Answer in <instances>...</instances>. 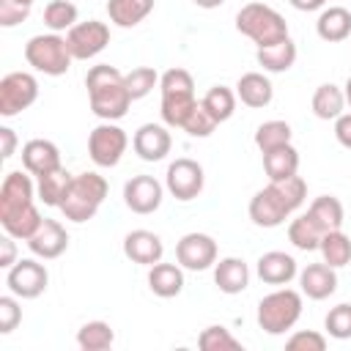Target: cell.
<instances>
[{
	"instance_id": "1",
	"label": "cell",
	"mask_w": 351,
	"mask_h": 351,
	"mask_svg": "<svg viewBox=\"0 0 351 351\" xmlns=\"http://www.w3.org/2000/svg\"><path fill=\"white\" fill-rule=\"evenodd\" d=\"M44 222L36 206V186L27 173L11 170L0 186V225L14 239H30Z\"/></svg>"
},
{
	"instance_id": "2",
	"label": "cell",
	"mask_w": 351,
	"mask_h": 351,
	"mask_svg": "<svg viewBox=\"0 0 351 351\" xmlns=\"http://www.w3.org/2000/svg\"><path fill=\"white\" fill-rule=\"evenodd\" d=\"M307 197V184L302 176L285 181H269L250 200V219L258 228H280Z\"/></svg>"
},
{
	"instance_id": "3",
	"label": "cell",
	"mask_w": 351,
	"mask_h": 351,
	"mask_svg": "<svg viewBox=\"0 0 351 351\" xmlns=\"http://www.w3.org/2000/svg\"><path fill=\"white\" fill-rule=\"evenodd\" d=\"M85 88H88L90 110L101 121H121L129 112L132 101H134L126 90L123 74L110 63L90 66L88 74H85Z\"/></svg>"
},
{
	"instance_id": "4",
	"label": "cell",
	"mask_w": 351,
	"mask_h": 351,
	"mask_svg": "<svg viewBox=\"0 0 351 351\" xmlns=\"http://www.w3.org/2000/svg\"><path fill=\"white\" fill-rule=\"evenodd\" d=\"M159 90H162V104H159V112H162V121L165 126H173V129H181L186 115L195 110L197 99H195V80L186 69H167L162 77H159Z\"/></svg>"
},
{
	"instance_id": "5",
	"label": "cell",
	"mask_w": 351,
	"mask_h": 351,
	"mask_svg": "<svg viewBox=\"0 0 351 351\" xmlns=\"http://www.w3.org/2000/svg\"><path fill=\"white\" fill-rule=\"evenodd\" d=\"M110 192V184L104 176L93 173V170H85L80 176H74L69 192H66V200L60 203V211L69 222H88L96 217V211L101 208L104 197Z\"/></svg>"
},
{
	"instance_id": "6",
	"label": "cell",
	"mask_w": 351,
	"mask_h": 351,
	"mask_svg": "<svg viewBox=\"0 0 351 351\" xmlns=\"http://www.w3.org/2000/svg\"><path fill=\"white\" fill-rule=\"evenodd\" d=\"M236 30L247 36L258 49L271 47L282 38H288V22L280 11H274L266 3H247L236 14Z\"/></svg>"
},
{
	"instance_id": "7",
	"label": "cell",
	"mask_w": 351,
	"mask_h": 351,
	"mask_svg": "<svg viewBox=\"0 0 351 351\" xmlns=\"http://www.w3.org/2000/svg\"><path fill=\"white\" fill-rule=\"evenodd\" d=\"M302 318V291L277 288L258 302V326L266 335H285Z\"/></svg>"
},
{
	"instance_id": "8",
	"label": "cell",
	"mask_w": 351,
	"mask_h": 351,
	"mask_svg": "<svg viewBox=\"0 0 351 351\" xmlns=\"http://www.w3.org/2000/svg\"><path fill=\"white\" fill-rule=\"evenodd\" d=\"M25 60L36 71H41L47 77H60V74H66L71 69L74 55H71V49L66 44V36H60V33H38V36L27 38Z\"/></svg>"
},
{
	"instance_id": "9",
	"label": "cell",
	"mask_w": 351,
	"mask_h": 351,
	"mask_svg": "<svg viewBox=\"0 0 351 351\" xmlns=\"http://www.w3.org/2000/svg\"><path fill=\"white\" fill-rule=\"evenodd\" d=\"M126 145L129 137L115 121H104L88 134V154L99 167H115L126 154Z\"/></svg>"
},
{
	"instance_id": "10",
	"label": "cell",
	"mask_w": 351,
	"mask_h": 351,
	"mask_svg": "<svg viewBox=\"0 0 351 351\" xmlns=\"http://www.w3.org/2000/svg\"><path fill=\"white\" fill-rule=\"evenodd\" d=\"M38 99V80L30 71H11L0 80V115L14 118Z\"/></svg>"
},
{
	"instance_id": "11",
	"label": "cell",
	"mask_w": 351,
	"mask_h": 351,
	"mask_svg": "<svg viewBox=\"0 0 351 351\" xmlns=\"http://www.w3.org/2000/svg\"><path fill=\"white\" fill-rule=\"evenodd\" d=\"M5 285L19 299H36V296H41L47 291L49 271H47L44 263H38L33 258H22L11 269H5Z\"/></svg>"
},
{
	"instance_id": "12",
	"label": "cell",
	"mask_w": 351,
	"mask_h": 351,
	"mask_svg": "<svg viewBox=\"0 0 351 351\" xmlns=\"http://www.w3.org/2000/svg\"><path fill=\"white\" fill-rule=\"evenodd\" d=\"M203 184H206V176H203V167L200 162L189 159V156H181L176 162L167 165V173H165V186L167 192L176 197V200H195L200 192H203Z\"/></svg>"
},
{
	"instance_id": "13",
	"label": "cell",
	"mask_w": 351,
	"mask_h": 351,
	"mask_svg": "<svg viewBox=\"0 0 351 351\" xmlns=\"http://www.w3.org/2000/svg\"><path fill=\"white\" fill-rule=\"evenodd\" d=\"M66 44H69L74 60H90L110 44V27L104 22H99V19L77 22L66 33Z\"/></svg>"
},
{
	"instance_id": "14",
	"label": "cell",
	"mask_w": 351,
	"mask_h": 351,
	"mask_svg": "<svg viewBox=\"0 0 351 351\" xmlns=\"http://www.w3.org/2000/svg\"><path fill=\"white\" fill-rule=\"evenodd\" d=\"M176 261L181 263V269L206 271L217 263V241L208 233H186L176 244Z\"/></svg>"
},
{
	"instance_id": "15",
	"label": "cell",
	"mask_w": 351,
	"mask_h": 351,
	"mask_svg": "<svg viewBox=\"0 0 351 351\" xmlns=\"http://www.w3.org/2000/svg\"><path fill=\"white\" fill-rule=\"evenodd\" d=\"M165 186L154 176H132L123 184V203L134 214H154L162 206Z\"/></svg>"
},
{
	"instance_id": "16",
	"label": "cell",
	"mask_w": 351,
	"mask_h": 351,
	"mask_svg": "<svg viewBox=\"0 0 351 351\" xmlns=\"http://www.w3.org/2000/svg\"><path fill=\"white\" fill-rule=\"evenodd\" d=\"M27 247H30V252L36 258L55 261V258H60L69 250V233H66V228L58 219L44 217V222L38 225V230L27 239Z\"/></svg>"
},
{
	"instance_id": "17",
	"label": "cell",
	"mask_w": 351,
	"mask_h": 351,
	"mask_svg": "<svg viewBox=\"0 0 351 351\" xmlns=\"http://www.w3.org/2000/svg\"><path fill=\"white\" fill-rule=\"evenodd\" d=\"M132 148L143 162H162L173 148V137L162 123H143L132 137Z\"/></svg>"
},
{
	"instance_id": "18",
	"label": "cell",
	"mask_w": 351,
	"mask_h": 351,
	"mask_svg": "<svg viewBox=\"0 0 351 351\" xmlns=\"http://www.w3.org/2000/svg\"><path fill=\"white\" fill-rule=\"evenodd\" d=\"M123 255H126L132 263L154 266V263L162 261V255H165V244H162V239H159L154 230L140 228V230L126 233V239H123Z\"/></svg>"
},
{
	"instance_id": "19",
	"label": "cell",
	"mask_w": 351,
	"mask_h": 351,
	"mask_svg": "<svg viewBox=\"0 0 351 351\" xmlns=\"http://www.w3.org/2000/svg\"><path fill=\"white\" fill-rule=\"evenodd\" d=\"M299 288L307 299H329L335 291H337V271L335 266L329 263H307L302 271H299Z\"/></svg>"
},
{
	"instance_id": "20",
	"label": "cell",
	"mask_w": 351,
	"mask_h": 351,
	"mask_svg": "<svg viewBox=\"0 0 351 351\" xmlns=\"http://www.w3.org/2000/svg\"><path fill=\"white\" fill-rule=\"evenodd\" d=\"M258 277L266 282V285H288L293 277H299V266H296V258L282 252V250H271V252H263L258 258V266H255Z\"/></svg>"
},
{
	"instance_id": "21",
	"label": "cell",
	"mask_w": 351,
	"mask_h": 351,
	"mask_svg": "<svg viewBox=\"0 0 351 351\" xmlns=\"http://www.w3.org/2000/svg\"><path fill=\"white\" fill-rule=\"evenodd\" d=\"M22 167L30 173V176H44L55 167H60V151L52 140H44V137H36V140H27L22 145Z\"/></svg>"
},
{
	"instance_id": "22",
	"label": "cell",
	"mask_w": 351,
	"mask_h": 351,
	"mask_svg": "<svg viewBox=\"0 0 351 351\" xmlns=\"http://www.w3.org/2000/svg\"><path fill=\"white\" fill-rule=\"evenodd\" d=\"M236 96H239V101H241L244 107L261 110V107L271 104V99H274V85H271V80H269L266 74H261V71H247V74H241L239 82H236Z\"/></svg>"
},
{
	"instance_id": "23",
	"label": "cell",
	"mask_w": 351,
	"mask_h": 351,
	"mask_svg": "<svg viewBox=\"0 0 351 351\" xmlns=\"http://www.w3.org/2000/svg\"><path fill=\"white\" fill-rule=\"evenodd\" d=\"M214 285L228 296L241 293L250 285V266L236 255L217 261L214 263Z\"/></svg>"
},
{
	"instance_id": "24",
	"label": "cell",
	"mask_w": 351,
	"mask_h": 351,
	"mask_svg": "<svg viewBox=\"0 0 351 351\" xmlns=\"http://www.w3.org/2000/svg\"><path fill=\"white\" fill-rule=\"evenodd\" d=\"M315 33L326 44H337V41L351 38V11L343 5L321 8L318 22H315Z\"/></svg>"
},
{
	"instance_id": "25",
	"label": "cell",
	"mask_w": 351,
	"mask_h": 351,
	"mask_svg": "<svg viewBox=\"0 0 351 351\" xmlns=\"http://www.w3.org/2000/svg\"><path fill=\"white\" fill-rule=\"evenodd\" d=\"M148 288L159 299H173L184 291V271L181 263H154L148 266Z\"/></svg>"
},
{
	"instance_id": "26",
	"label": "cell",
	"mask_w": 351,
	"mask_h": 351,
	"mask_svg": "<svg viewBox=\"0 0 351 351\" xmlns=\"http://www.w3.org/2000/svg\"><path fill=\"white\" fill-rule=\"evenodd\" d=\"M71 181H74V176L60 165V167H55V170H49V173H44V176H38L36 195H38V200H41L44 206L60 208V203L66 200V192H69Z\"/></svg>"
},
{
	"instance_id": "27",
	"label": "cell",
	"mask_w": 351,
	"mask_h": 351,
	"mask_svg": "<svg viewBox=\"0 0 351 351\" xmlns=\"http://www.w3.org/2000/svg\"><path fill=\"white\" fill-rule=\"evenodd\" d=\"M255 60H258V66H263V71H269V74H282V71H288V69L296 63V44H293V38L288 36V38L271 44V47H261V49L255 52Z\"/></svg>"
},
{
	"instance_id": "28",
	"label": "cell",
	"mask_w": 351,
	"mask_h": 351,
	"mask_svg": "<svg viewBox=\"0 0 351 351\" xmlns=\"http://www.w3.org/2000/svg\"><path fill=\"white\" fill-rule=\"evenodd\" d=\"M263 170L269 176V181H285V178L296 176L299 173V151L291 143L266 151L263 154Z\"/></svg>"
},
{
	"instance_id": "29",
	"label": "cell",
	"mask_w": 351,
	"mask_h": 351,
	"mask_svg": "<svg viewBox=\"0 0 351 351\" xmlns=\"http://www.w3.org/2000/svg\"><path fill=\"white\" fill-rule=\"evenodd\" d=\"M313 112L321 121H335L346 112V93L335 82H324L313 93Z\"/></svg>"
},
{
	"instance_id": "30",
	"label": "cell",
	"mask_w": 351,
	"mask_h": 351,
	"mask_svg": "<svg viewBox=\"0 0 351 351\" xmlns=\"http://www.w3.org/2000/svg\"><path fill=\"white\" fill-rule=\"evenodd\" d=\"M154 11V0H107L110 22L118 27H134Z\"/></svg>"
},
{
	"instance_id": "31",
	"label": "cell",
	"mask_w": 351,
	"mask_h": 351,
	"mask_svg": "<svg viewBox=\"0 0 351 351\" xmlns=\"http://www.w3.org/2000/svg\"><path fill=\"white\" fill-rule=\"evenodd\" d=\"M321 239H324V230L315 225V219H313L307 211L291 219V225H288V241H291L296 250L313 252V250H318Z\"/></svg>"
},
{
	"instance_id": "32",
	"label": "cell",
	"mask_w": 351,
	"mask_h": 351,
	"mask_svg": "<svg viewBox=\"0 0 351 351\" xmlns=\"http://www.w3.org/2000/svg\"><path fill=\"white\" fill-rule=\"evenodd\" d=\"M307 214L315 219V225L324 230V233H329V230H340L343 228V203L335 197V195H321V197H315L313 203H310V208H307Z\"/></svg>"
},
{
	"instance_id": "33",
	"label": "cell",
	"mask_w": 351,
	"mask_h": 351,
	"mask_svg": "<svg viewBox=\"0 0 351 351\" xmlns=\"http://www.w3.org/2000/svg\"><path fill=\"white\" fill-rule=\"evenodd\" d=\"M200 101H203V107L208 110V115H211L217 123H225L228 118H233L239 96H236V90L225 88V85H214V88L206 90V96H203Z\"/></svg>"
},
{
	"instance_id": "34",
	"label": "cell",
	"mask_w": 351,
	"mask_h": 351,
	"mask_svg": "<svg viewBox=\"0 0 351 351\" xmlns=\"http://www.w3.org/2000/svg\"><path fill=\"white\" fill-rule=\"evenodd\" d=\"M115 343V332L107 321H88L77 332V346L82 351H104Z\"/></svg>"
},
{
	"instance_id": "35",
	"label": "cell",
	"mask_w": 351,
	"mask_h": 351,
	"mask_svg": "<svg viewBox=\"0 0 351 351\" xmlns=\"http://www.w3.org/2000/svg\"><path fill=\"white\" fill-rule=\"evenodd\" d=\"M318 250H321V255H324V263H329V266H335V269L351 263V236H346L343 230H329V233H324Z\"/></svg>"
},
{
	"instance_id": "36",
	"label": "cell",
	"mask_w": 351,
	"mask_h": 351,
	"mask_svg": "<svg viewBox=\"0 0 351 351\" xmlns=\"http://www.w3.org/2000/svg\"><path fill=\"white\" fill-rule=\"evenodd\" d=\"M77 5L71 0H49L44 5V25L49 27V33H69L74 25H77Z\"/></svg>"
},
{
	"instance_id": "37",
	"label": "cell",
	"mask_w": 351,
	"mask_h": 351,
	"mask_svg": "<svg viewBox=\"0 0 351 351\" xmlns=\"http://www.w3.org/2000/svg\"><path fill=\"white\" fill-rule=\"evenodd\" d=\"M291 143V123L288 121H263L258 129H255V145L261 148V154L271 151V148H280Z\"/></svg>"
},
{
	"instance_id": "38",
	"label": "cell",
	"mask_w": 351,
	"mask_h": 351,
	"mask_svg": "<svg viewBox=\"0 0 351 351\" xmlns=\"http://www.w3.org/2000/svg\"><path fill=\"white\" fill-rule=\"evenodd\" d=\"M197 346L203 351H241V340H236L230 335V329H225L222 324H211L200 332Z\"/></svg>"
},
{
	"instance_id": "39",
	"label": "cell",
	"mask_w": 351,
	"mask_h": 351,
	"mask_svg": "<svg viewBox=\"0 0 351 351\" xmlns=\"http://www.w3.org/2000/svg\"><path fill=\"white\" fill-rule=\"evenodd\" d=\"M123 80H126V90H129V96L137 101V99H143V96H148L156 85H159V74L151 69V66H137V69H132L129 74H123Z\"/></svg>"
},
{
	"instance_id": "40",
	"label": "cell",
	"mask_w": 351,
	"mask_h": 351,
	"mask_svg": "<svg viewBox=\"0 0 351 351\" xmlns=\"http://www.w3.org/2000/svg\"><path fill=\"white\" fill-rule=\"evenodd\" d=\"M324 326H326V335L329 337H335V340H351V304L348 302L335 304L326 313Z\"/></svg>"
},
{
	"instance_id": "41",
	"label": "cell",
	"mask_w": 351,
	"mask_h": 351,
	"mask_svg": "<svg viewBox=\"0 0 351 351\" xmlns=\"http://www.w3.org/2000/svg\"><path fill=\"white\" fill-rule=\"evenodd\" d=\"M217 126H219V123L208 115V110L203 107V101H197V104H195V110L186 115V121H184V126H181V129H184L189 137H208Z\"/></svg>"
},
{
	"instance_id": "42",
	"label": "cell",
	"mask_w": 351,
	"mask_h": 351,
	"mask_svg": "<svg viewBox=\"0 0 351 351\" xmlns=\"http://www.w3.org/2000/svg\"><path fill=\"white\" fill-rule=\"evenodd\" d=\"M288 351H324L326 348V337L315 329H299L285 340Z\"/></svg>"
},
{
	"instance_id": "43",
	"label": "cell",
	"mask_w": 351,
	"mask_h": 351,
	"mask_svg": "<svg viewBox=\"0 0 351 351\" xmlns=\"http://www.w3.org/2000/svg\"><path fill=\"white\" fill-rule=\"evenodd\" d=\"M19 296H0V335H11L22 321V307L16 302Z\"/></svg>"
},
{
	"instance_id": "44",
	"label": "cell",
	"mask_w": 351,
	"mask_h": 351,
	"mask_svg": "<svg viewBox=\"0 0 351 351\" xmlns=\"http://www.w3.org/2000/svg\"><path fill=\"white\" fill-rule=\"evenodd\" d=\"M33 5H22L16 0H0V25L3 27H16L19 22H25L30 16Z\"/></svg>"
},
{
	"instance_id": "45",
	"label": "cell",
	"mask_w": 351,
	"mask_h": 351,
	"mask_svg": "<svg viewBox=\"0 0 351 351\" xmlns=\"http://www.w3.org/2000/svg\"><path fill=\"white\" fill-rule=\"evenodd\" d=\"M16 239L11 233L3 230V239H0V269H11L16 263Z\"/></svg>"
},
{
	"instance_id": "46",
	"label": "cell",
	"mask_w": 351,
	"mask_h": 351,
	"mask_svg": "<svg viewBox=\"0 0 351 351\" xmlns=\"http://www.w3.org/2000/svg\"><path fill=\"white\" fill-rule=\"evenodd\" d=\"M335 137L343 148H351V112H343L340 118H335Z\"/></svg>"
},
{
	"instance_id": "47",
	"label": "cell",
	"mask_w": 351,
	"mask_h": 351,
	"mask_svg": "<svg viewBox=\"0 0 351 351\" xmlns=\"http://www.w3.org/2000/svg\"><path fill=\"white\" fill-rule=\"evenodd\" d=\"M0 140H3V159H11L16 151V134L11 126H0Z\"/></svg>"
},
{
	"instance_id": "48",
	"label": "cell",
	"mask_w": 351,
	"mask_h": 351,
	"mask_svg": "<svg viewBox=\"0 0 351 351\" xmlns=\"http://www.w3.org/2000/svg\"><path fill=\"white\" fill-rule=\"evenodd\" d=\"M291 5L296 11H321L326 5V0H291Z\"/></svg>"
},
{
	"instance_id": "49",
	"label": "cell",
	"mask_w": 351,
	"mask_h": 351,
	"mask_svg": "<svg viewBox=\"0 0 351 351\" xmlns=\"http://www.w3.org/2000/svg\"><path fill=\"white\" fill-rule=\"evenodd\" d=\"M197 8H206V11H211V8H219L225 0H192Z\"/></svg>"
},
{
	"instance_id": "50",
	"label": "cell",
	"mask_w": 351,
	"mask_h": 351,
	"mask_svg": "<svg viewBox=\"0 0 351 351\" xmlns=\"http://www.w3.org/2000/svg\"><path fill=\"white\" fill-rule=\"evenodd\" d=\"M343 93H346V104H351V77L346 80V88H343Z\"/></svg>"
},
{
	"instance_id": "51",
	"label": "cell",
	"mask_w": 351,
	"mask_h": 351,
	"mask_svg": "<svg viewBox=\"0 0 351 351\" xmlns=\"http://www.w3.org/2000/svg\"><path fill=\"white\" fill-rule=\"evenodd\" d=\"M16 3H22V5H33L36 0H16Z\"/></svg>"
}]
</instances>
